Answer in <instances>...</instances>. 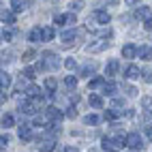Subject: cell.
<instances>
[{
	"label": "cell",
	"instance_id": "obj_1",
	"mask_svg": "<svg viewBox=\"0 0 152 152\" xmlns=\"http://www.w3.org/2000/svg\"><path fill=\"white\" fill-rule=\"evenodd\" d=\"M58 66H60V56L56 52H45L37 69H41V71H56Z\"/></svg>",
	"mask_w": 152,
	"mask_h": 152
},
{
	"label": "cell",
	"instance_id": "obj_2",
	"mask_svg": "<svg viewBox=\"0 0 152 152\" xmlns=\"http://www.w3.org/2000/svg\"><path fill=\"white\" fill-rule=\"evenodd\" d=\"M146 144H144V137H141L139 133H129L126 135V148L131 150H141Z\"/></svg>",
	"mask_w": 152,
	"mask_h": 152
},
{
	"label": "cell",
	"instance_id": "obj_3",
	"mask_svg": "<svg viewBox=\"0 0 152 152\" xmlns=\"http://www.w3.org/2000/svg\"><path fill=\"white\" fill-rule=\"evenodd\" d=\"M19 111H22V114H26V116H32V114H37V111H39V101H34V99L24 101V103L19 105Z\"/></svg>",
	"mask_w": 152,
	"mask_h": 152
},
{
	"label": "cell",
	"instance_id": "obj_4",
	"mask_svg": "<svg viewBox=\"0 0 152 152\" xmlns=\"http://www.w3.org/2000/svg\"><path fill=\"white\" fill-rule=\"evenodd\" d=\"M135 19H141V22H150L152 19V11H150V7H137L135 9Z\"/></svg>",
	"mask_w": 152,
	"mask_h": 152
},
{
	"label": "cell",
	"instance_id": "obj_5",
	"mask_svg": "<svg viewBox=\"0 0 152 152\" xmlns=\"http://www.w3.org/2000/svg\"><path fill=\"white\" fill-rule=\"evenodd\" d=\"M122 56H124L126 60H133L135 56H139V47H135L133 43H126V45L122 47Z\"/></svg>",
	"mask_w": 152,
	"mask_h": 152
},
{
	"label": "cell",
	"instance_id": "obj_6",
	"mask_svg": "<svg viewBox=\"0 0 152 152\" xmlns=\"http://www.w3.org/2000/svg\"><path fill=\"white\" fill-rule=\"evenodd\" d=\"M26 96H28V99H34V101H41V99H43V90L32 84V86L26 88Z\"/></svg>",
	"mask_w": 152,
	"mask_h": 152
},
{
	"label": "cell",
	"instance_id": "obj_7",
	"mask_svg": "<svg viewBox=\"0 0 152 152\" xmlns=\"http://www.w3.org/2000/svg\"><path fill=\"white\" fill-rule=\"evenodd\" d=\"M124 77H126V79H137V77H141V69H139L137 64H129V66L124 69Z\"/></svg>",
	"mask_w": 152,
	"mask_h": 152
},
{
	"label": "cell",
	"instance_id": "obj_8",
	"mask_svg": "<svg viewBox=\"0 0 152 152\" xmlns=\"http://www.w3.org/2000/svg\"><path fill=\"white\" fill-rule=\"evenodd\" d=\"M45 116L49 118V122H58L60 124V120H62V111H58L56 107H47L45 109Z\"/></svg>",
	"mask_w": 152,
	"mask_h": 152
},
{
	"label": "cell",
	"instance_id": "obj_9",
	"mask_svg": "<svg viewBox=\"0 0 152 152\" xmlns=\"http://www.w3.org/2000/svg\"><path fill=\"white\" fill-rule=\"evenodd\" d=\"M28 41H30V43L43 41V28H32V30L28 32Z\"/></svg>",
	"mask_w": 152,
	"mask_h": 152
},
{
	"label": "cell",
	"instance_id": "obj_10",
	"mask_svg": "<svg viewBox=\"0 0 152 152\" xmlns=\"http://www.w3.org/2000/svg\"><path fill=\"white\" fill-rule=\"evenodd\" d=\"M96 66H99V64L94 62V60H92V62H86V64L82 66V71H79V75H82V77H90V75L96 71Z\"/></svg>",
	"mask_w": 152,
	"mask_h": 152
},
{
	"label": "cell",
	"instance_id": "obj_11",
	"mask_svg": "<svg viewBox=\"0 0 152 152\" xmlns=\"http://www.w3.org/2000/svg\"><path fill=\"white\" fill-rule=\"evenodd\" d=\"M118 71H120V62H118V60H109L107 66H105V75L111 77V75H116Z\"/></svg>",
	"mask_w": 152,
	"mask_h": 152
},
{
	"label": "cell",
	"instance_id": "obj_12",
	"mask_svg": "<svg viewBox=\"0 0 152 152\" xmlns=\"http://www.w3.org/2000/svg\"><path fill=\"white\" fill-rule=\"evenodd\" d=\"M19 139H22V141H30V139H32L30 124H19Z\"/></svg>",
	"mask_w": 152,
	"mask_h": 152
},
{
	"label": "cell",
	"instance_id": "obj_13",
	"mask_svg": "<svg viewBox=\"0 0 152 152\" xmlns=\"http://www.w3.org/2000/svg\"><path fill=\"white\" fill-rule=\"evenodd\" d=\"M94 19H96L99 24H109V22H111V15H109L107 11H101V9H96V11H94Z\"/></svg>",
	"mask_w": 152,
	"mask_h": 152
},
{
	"label": "cell",
	"instance_id": "obj_14",
	"mask_svg": "<svg viewBox=\"0 0 152 152\" xmlns=\"http://www.w3.org/2000/svg\"><path fill=\"white\" fill-rule=\"evenodd\" d=\"M109 45V41H96V43H90L88 45V52L90 54H96V52H103V49Z\"/></svg>",
	"mask_w": 152,
	"mask_h": 152
},
{
	"label": "cell",
	"instance_id": "obj_15",
	"mask_svg": "<svg viewBox=\"0 0 152 152\" xmlns=\"http://www.w3.org/2000/svg\"><path fill=\"white\" fill-rule=\"evenodd\" d=\"M105 79L103 77H94V79H90L88 82V90H96V88H105Z\"/></svg>",
	"mask_w": 152,
	"mask_h": 152
},
{
	"label": "cell",
	"instance_id": "obj_16",
	"mask_svg": "<svg viewBox=\"0 0 152 152\" xmlns=\"http://www.w3.org/2000/svg\"><path fill=\"white\" fill-rule=\"evenodd\" d=\"M88 103L92 105L94 109H101V107H103V99H101L99 94H94V92H92V94L88 96Z\"/></svg>",
	"mask_w": 152,
	"mask_h": 152
},
{
	"label": "cell",
	"instance_id": "obj_17",
	"mask_svg": "<svg viewBox=\"0 0 152 152\" xmlns=\"http://www.w3.org/2000/svg\"><path fill=\"white\" fill-rule=\"evenodd\" d=\"M139 58L141 60H152V47L150 45H141L139 47Z\"/></svg>",
	"mask_w": 152,
	"mask_h": 152
},
{
	"label": "cell",
	"instance_id": "obj_18",
	"mask_svg": "<svg viewBox=\"0 0 152 152\" xmlns=\"http://www.w3.org/2000/svg\"><path fill=\"white\" fill-rule=\"evenodd\" d=\"M56 88H58L56 77H47L45 79V92H56Z\"/></svg>",
	"mask_w": 152,
	"mask_h": 152
},
{
	"label": "cell",
	"instance_id": "obj_19",
	"mask_svg": "<svg viewBox=\"0 0 152 152\" xmlns=\"http://www.w3.org/2000/svg\"><path fill=\"white\" fill-rule=\"evenodd\" d=\"M64 86H66L69 92H73V90L77 88V79H75L73 75H66V77H64Z\"/></svg>",
	"mask_w": 152,
	"mask_h": 152
},
{
	"label": "cell",
	"instance_id": "obj_20",
	"mask_svg": "<svg viewBox=\"0 0 152 152\" xmlns=\"http://www.w3.org/2000/svg\"><path fill=\"white\" fill-rule=\"evenodd\" d=\"M26 9V0H11V11L19 13V11H24Z\"/></svg>",
	"mask_w": 152,
	"mask_h": 152
},
{
	"label": "cell",
	"instance_id": "obj_21",
	"mask_svg": "<svg viewBox=\"0 0 152 152\" xmlns=\"http://www.w3.org/2000/svg\"><path fill=\"white\" fill-rule=\"evenodd\" d=\"M99 122H101V118L94 116V114H88V116L84 118V124H88V126H96Z\"/></svg>",
	"mask_w": 152,
	"mask_h": 152
},
{
	"label": "cell",
	"instance_id": "obj_22",
	"mask_svg": "<svg viewBox=\"0 0 152 152\" xmlns=\"http://www.w3.org/2000/svg\"><path fill=\"white\" fill-rule=\"evenodd\" d=\"M116 90H118V86H116L114 82H107V84H105V88H103V94L114 96V94H116Z\"/></svg>",
	"mask_w": 152,
	"mask_h": 152
},
{
	"label": "cell",
	"instance_id": "obj_23",
	"mask_svg": "<svg viewBox=\"0 0 152 152\" xmlns=\"http://www.w3.org/2000/svg\"><path fill=\"white\" fill-rule=\"evenodd\" d=\"M0 82H2V90H9V88H11V75H9L7 71H2V75H0Z\"/></svg>",
	"mask_w": 152,
	"mask_h": 152
},
{
	"label": "cell",
	"instance_id": "obj_24",
	"mask_svg": "<svg viewBox=\"0 0 152 152\" xmlns=\"http://www.w3.org/2000/svg\"><path fill=\"white\" fill-rule=\"evenodd\" d=\"M13 124H15L13 114H4V116H2V126H4V129H11Z\"/></svg>",
	"mask_w": 152,
	"mask_h": 152
},
{
	"label": "cell",
	"instance_id": "obj_25",
	"mask_svg": "<svg viewBox=\"0 0 152 152\" xmlns=\"http://www.w3.org/2000/svg\"><path fill=\"white\" fill-rule=\"evenodd\" d=\"M2 22L4 24H15V11H2Z\"/></svg>",
	"mask_w": 152,
	"mask_h": 152
},
{
	"label": "cell",
	"instance_id": "obj_26",
	"mask_svg": "<svg viewBox=\"0 0 152 152\" xmlns=\"http://www.w3.org/2000/svg\"><path fill=\"white\" fill-rule=\"evenodd\" d=\"M54 34H56V30H54L52 26H45V28H43V41H52Z\"/></svg>",
	"mask_w": 152,
	"mask_h": 152
},
{
	"label": "cell",
	"instance_id": "obj_27",
	"mask_svg": "<svg viewBox=\"0 0 152 152\" xmlns=\"http://www.w3.org/2000/svg\"><path fill=\"white\" fill-rule=\"evenodd\" d=\"M34 58H37V52H34V49H26V52L22 54V60H24V62H32Z\"/></svg>",
	"mask_w": 152,
	"mask_h": 152
},
{
	"label": "cell",
	"instance_id": "obj_28",
	"mask_svg": "<svg viewBox=\"0 0 152 152\" xmlns=\"http://www.w3.org/2000/svg\"><path fill=\"white\" fill-rule=\"evenodd\" d=\"M54 24L56 26H69V13L66 15H56L54 17Z\"/></svg>",
	"mask_w": 152,
	"mask_h": 152
},
{
	"label": "cell",
	"instance_id": "obj_29",
	"mask_svg": "<svg viewBox=\"0 0 152 152\" xmlns=\"http://www.w3.org/2000/svg\"><path fill=\"white\" fill-rule=\"evenodd\" d=\"M101 146H103L105 152H111V148L116 146V144H114V137H103V144H101Z\"/></svg>",
	"mask_w": 152,
	"mask_h": 152
},
{
	"label": "cell",
	"instance_id": "obj_30",
	"mask_svg": "<svg viewBox=\"0 0 152 152\" xmlns=\"http://www.w3.org/2000/svg\"><path fill=\"white\" fill-rule=\"evenodd\" d=\"M60 39H62L64 43H71V41L75 39V30H64V32L60 34Z\"/></svg>",
	"mask_w": 152,
	"mask_h": 152
},
{
	"label": "cell",
	"instance_id": "obj_31",
	"mask_svg": "<svg viewBox=\"0 0 152 152\" xmlns=\"http://www.w3.org/2000/svg\"><path fill=\"white\" fill-rule=\"evenodd\" d=\"M37 71H39V69H34V66H28V69H24V73H22V75H24L26 79H34V77H37Z\"/></svg>",
	"mask_w": 152,
	"mask_h": 152
},
{
	"label": "cell",
	"instance_id": "obj_32",
	"mask_svg": "<svg viewBox=\"0 0 152 152\" xmlns=\"http://www.w3.org/2000/svg\"><path fill=\"white\" fill-rule=\"evenodd\" d=\"M122 90H124V94H126V96H131V99H133V96H137V88H135V86H129V84H124V86H122Z\"/></svg>",
	"mask_w": 152,
	"mask_h": 152
},
{
	"label": "cell",
	"instance_id": "obj_33",
	"mask_svg": "<svg viewBox=\"0 0 152 152\" xmlns=\"http://www.w3.org/2000/svg\"><path fill=\"white\" fill-rule=\"evenodd\" d=\"M82 9H84V2L82 0H75V2L71 4V13H77V11H82Z\"/></svg>",
	"mask_w": 152,
	"mask_h": 152
},
{
	"label": "cell",
	"instance_id": "obj_34",
	"mask_svg": "<svg viewBox=\"0 0 152 152\" xmlns=\"http://www.w3.org/2000/svg\"><path fill=\"white\" fill-rule=\"evenodd\" d=\"M141 77H144V82L152 84V69H146V71H141Z\"/></svg>",
	"mask_w": 152,
	"mask_h": 152
},
{
	"label": "cell",
	"instance_id": "obj_35",
	"mask_svg": "<svg viewBox=\"0 0 152 152\" xmlns=\"http://www.w3.org/2000/svg\"><path fill=\"white\" fill-rule=\"evenodd\" d=\"M141 107H144L146 111H150V107H152V99H150V96H144V99H141Z\"/></svg>",
	"mask_w": 152,
	"mask_h": 152
},
{
	"label": "cell",
	"instance_id": "obj_36",
	"mask_svg": "<svg viewBox=\"0 0 152 152\" xmlns=\"http://www.w3.org/2000/svg\"><path fill=\"white\" fill-rule=\"evenodd\" d=\"M64 66H66L69 71H73V69L77 66V62H75V58H66V60H64Z\"/></svg>",
	"mask_w": 152,
	"mask_h": 152
},
{
	"label": "cell",
	"instance_id": "obj_37",
	"mask_svg": "<svg viewBox=\"0 0 152 152\" xmlns=\"http://www.w3.org/2000/svg\"><path fill=\"white\" fill-rule=\"evenodd\" d=\"M11 39H13V32H11V30H4V28H2V41H11Z\"/></svg>",
	"mask_w": 152,
	"mask_h": 152
},
{
	"label": "cell",
	"instance_id": "obj_38",
	"mask_svg": "<svg viewBox=\"0 0 152 152\" xmlns=\"http://www.w3.org/2000/svg\"><path fill=\"white\" fill-rule=\"evenodd\" d=\"M66 116H69V118H77V109H75V107H69V109H66Z\"/></svg>",
	"mask_w": 152,
	"mask_h": 152
},
{
	"label": "cell",
	"instance_id": "obj_39",
	"mask_svg": "<svg viewBox=\"0 0 152 152\" xmlns=\"http://www.w3.org/2000/svg\"><path fill=\"white\" fill-rule=\"evenodd\" d=\"M32 124H34V126H41V124H45V118H43V116H37Z\"/></svg>",
	"mask_w": 152,
	"mask_h": 152
},
{
	"label": "cell",
	"instance_id": "obj_40",
	"mask_svg": "<svg viewBox=\"0 0 152 152\" xmlns=\"http://www.w3.org/2000/svg\"><path fill=\"white\" fill-rule=\"evenodd\" d=\"M101 37H103V39H111V34H114V32H111V30L107 28V30H101V32H99Z\"/></svg>",
	"mask_w": 152,
	"mask_h": 152
},
{
	"label": "cell",
	"instance_id": "obj_41",
	"mask_svg": "<svg viewBox=\"0 0 152 152\" xmlns=\"http://www.w3.org/2000/svg\"><path fill=\"white\" fill-rule=\"evenodd\" d=\"M9 141H11V137H9L7 133H2V137H0V144H2V146H7Z\"/></svg>",
	"mask_w": 152,
	"mask_h": 152
},
{
	"label": "cell",
	"instance_id": "obj_42",
	"mask_svg": "<svg viewBox=\"0 0 152 152\" xmlns=\"http://www.w3.org/2000/svg\"><path fill=\"white\" fill-rule=\"evenodd\" d=\"M146 135H148V139H152V122L146 124Z\"/></svg>",
	"mask_w": 152,
	"mask_h": 152
},
{
	"label": "cell",
	"instance_id": "obj_43",
	"mask_svg": "<svg viewBox=\"0 0 152 152\" xmlns=\"http://www.w3.org/2000/svg\"><path fill=\"white\" fill-rule=\"evenodd\" d=\"M64 152H79V150H77L75 146H66V148H64Z\"/></svg>",
	"mask_w": 152,
	"mask_h": 152
},
{
	"label": "cell",
	"instance_id": "obj_44",
	"mask_svg": "<svg viewBox=\"0 0 152 152\" xmlns=\"http://www.w3.org/2000/svg\"><path fill=\"white\" fill-rule=\"evenodd\" d=\"M124 2H126V4H129V7H135V4H137V2H139V0H124Z\"/></svg>",
	"mask_w": 152,
	"mask_h": 152
},
{
	"label": "cell",
	"instance_id": "obj_45",
	"mask_svg": "<svg viewBox=\"0 0 152 152\" xmlns=\"http://www.w3.org/2000/svg\"><path fill=\"white\" fill-rule=\"evenodd\" d=\"M146 28H148V30H152V19H150V22H146Z\"/></svg>",
	"mask_w": 152,
	"mask_h": 152
},
{
	"label": "cell",
	"instance_id": "obj_46",
	"mask_svg": "<svg viewBox=\"0 0 152 152\" xmlns=\"http://www.w3.org/2000/svg\"><path fill=\"white\" fill-rule=\"evenodd\" d=\"M146 116H152V109H150V111H146Z\"/></svg>",
	"mask_w": 152,
	"mask_h": 152
},
{
	"label": "cell",
	"instance_id": "obj_47",
	"mask_svg": "<svg viewBox=\"0 0 152 152\" xmlns=\"http://www.w3.org/2000/svg\"><path fill=\"white\" fill-rule=\"evenodd\" d=\"M111 152H114V150H111Z\"/></svg>",
	"mask_w": 152,
	"mask_h": 152
}]
</instances>
